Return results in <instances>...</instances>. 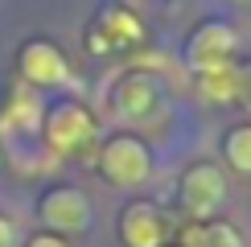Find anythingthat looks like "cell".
Instances as JSON below:
<instances>
[{
	"label": "cell",
	"mask_w": 251,
	"mask_h": 247,
	"mask_svg": "<svg viewBox=\"0 0 251 247\" xmlns=\"http://www.w3.org/2000/svg\"><path fill=\"white\" fill-rule=\"evenodd\" d=\"M99 169L111 185H144L152 173V157L136 136H111L99 152Z\"/></svg>",
	"instance_id": "6da1fadb"
},
{
	"label": "cell",
	"mask_w": 251,
	"mask_h": 247,
	"mask_svg": "<svg viewBox=\"0 0 251 247\" xmlns=\"http://www.w3.org/2000/svg\"><path fill=\"white\" fill-rule=\"evenodd\" d=\"M120 231H124V243L128 247H165L169 243V219H165L156 206H149V202L128 206Z\"/></svg>",
	"instance_id": "277c9868"
},
{
	"label": "cell",
	"mask_w": 251,
	"mask_h": 247,
	"mask_svg": "<svg viewBox=\"0 0 251 247\" xmlns=\"http://www.w3.org/2000/svg\"><path fill=\"white\" fill-rule=\"evenodd\" d=\"M235 54V33L226 25H206V29H198V37L190 41V62H194V70H210V66H226Z\"/></svg>",
	"instance_id": "52a82bcc"
},
{
	"label": "cell",
	"mask_w": 251,
	"mask_h": 247,
	"mask_svg": "<svg viewBox=\"0 0 251 247\" xmlns=\"http://www.w3.org/2000/svg\"><path fill=\"white\" fill-rule=\"evenodd\" d=\"M223 152H226V161H231L239 173H251V124L235 128L231 136L223 140Z\"/></svg>",
	"instance_id": "8fae6325"
},
{
	"label": "cell",
	"mask_w": 251,
	"mask_h": 247,
	"mask_svg": "<svg viewBox=\"0 0 251 247\" xmlns=\"http://www.w3.org/2000/svg\"><path fill=\"white\" fill-rule=\"evenodd\" d=\"M21 70H25V78L37 82V87H54V82L70 87V82H75V74H70V66H66V58H62L50 41H29L25 54H21Z\"/></svg>",
	"instance_id": "5b68a950"
},
{
	"label": "cell",
	"mask_w": 251,
	"mask_h": 247,
	"mask_svg": "<svg viewBox=\"0 0 251 247\" xmlns=\"http://www.w3.org/2000/svg\"><path fill=\"white\" fill-rule=\"evenodd\" d=\"M152 107V87L144 78H132V82H124V91H120V111L124 116H144V111Z\"/></svg>",
	"instance_id": "7c38bea8"
},
{
	"label": "cell",
	"mask_w": 251,
	"mask_h": 247,
	"mask_svg": "<svg viewBox=\"0 0 251 247\" xmlns=\"http://www.w3.org/2000/svg\"><path fill=\"white\" fill-rule=\"evenodd\" d=\"M235 99H239V103H243V107L251 111V62L235 66Z\"/></svg>",
	"instance_id": "4fadbf2b"
},
{
	"label": "cell",
	"mask_w": 251,
	"mask_h": 247,
	"mask_svg": "<svg viewBox=\"0 0 251 247\" xmlns=\"http://www.w3.org/2000/svg\"><path fill=\"white\" fill-rule=\"evenodd\" d=\"M41 222L54 231H87L91 226V202L78 190H50L37 206Z\"/></svg>",
	"instance_id": "3957f363"
},
{
	"label": "cell",
	"mask_w": 251,
	"mask_h": 247,
	"mask_svg": "<svg viewBox=\"0 0 251 247\" xmlns=\"http://www.w3.org/2000/svg\"><path fill=\"white\" fill-rule=\"evenodd\" d=\"M0 247H13V226L0 219Z\"/></svg>",
	"instance_id": "9a60e30c"
},
{
	"label": "cell",
	"mask_w": 251,
	"mask_h": 247,
	"mask_svg": "<svg viewBox=\"0 0 251 247\" xmlns=\"http://www.w3.org/2000/svg\"><path fill=\"white\" fill-rule=\"evenodd\" d=\"M8 124H13V128H25V132L41 128V107H37V99H33V91H29V87L17 91L13 107H8V116H4V128H8Z\"/></svg>",
	"instance_id": "9c48e42d"
},
{
	"label": "cell",
	"mask_w": 251,
	"mask_h": 247,
	"mask_svg": "<svg viewBox=\"0 0 251 247\" xmlns=\"http://www.w3.org/2000/svg\"><path fill=\"white\" fill-rule=\"evenodd\" d=\"M223 190H226L223 173H218L214 165H206V161H198L181 177V202H185V210H190L194 219H210L218 210V202H223Z\"/></svg>",
	"instance_id": "7a4b0ae2"
},
{
	"label": "cell",
	"mask_w": 251,
	"mask_h": 247,
	"mask_svg": "<svg viewBox=\"0 0 251 247\" xmlns=\"http://www.w3.org/2000/svg\"><path fill=\"white\" fill-rule=\"evenodd\" d=\"M46 136H50V144H54L58 152H70V148H78V144L91 136V116L78 107V103H62V107L50 111Z\"/></svg>",
	"instance_id": "8992f818"
},
{
	"label": "cell",
	"mask_w": 251,
	"mask_h": 247,
	"mask_svg": "<svg viewBox=\"0 0 251 247\" xmlns=\"http://www.w3.org/2000/svg\"><path fill=\"white\" fill-rule=\"evenodd\" d=\"M198 87H202L206 99L231 103V99H235V62H226V66H210V70H198Z\"/></svg>",
	"instance_id": "ba28073f"
},
{
	"label": "cell",
	"mask_w": 251,
	"mask_h": 247,
	"mask_svg": "<svg viewBox=\"0 0 251 247\" xmlns=\"http://www.w3.org/2000/svg\"><path fill=\"white\" fill-rule=\"evenodd\" d=\"M29 247H66V239H62V235H37Z\"/></svg>",
	"instance_id": "5bb4252c"
},
{
	"label": "cell",
	"mask_w": 251,
	"mask_h": 247,
	"mask_svg": "<svg viewBox=\"0 0 251 247\" xmlns=\"http://www.w3.org/2000/svg\"><path fill=\"white\" fill-rule=\"evenodd\" d=\"M181 247H239V235L231 231V226L206 222V226H194V231H185Z\"/></svg>",
	"instance_id": "30bf717a"
}]
</instances>
